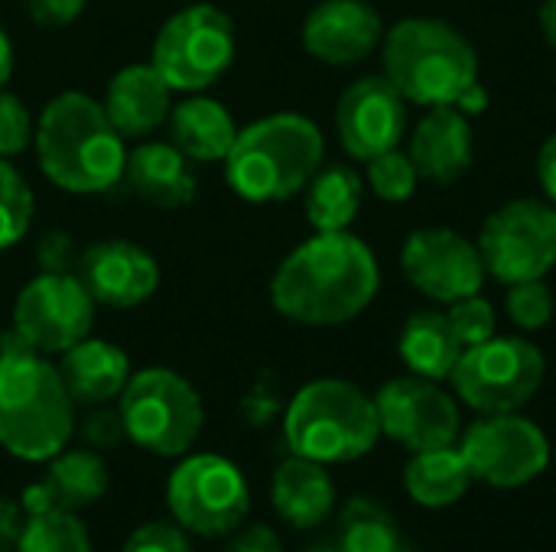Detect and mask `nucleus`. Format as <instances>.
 Returning a JSON list of instances; mask_svg holds the SVG:
<instances>
[{"mask_svg":"<svg viewBox=\"0 0 556 552\" xmlns=\"http://www.w3.org/2000/svg\"><path fill=\"white\" fill-rule=\"evenodd\" d=\"M280 410H283V403H280V397L267 387V381H261L254 390H248V394L241 397V407H238L241 420H244L248 426H254V429L270 426V420H277Z\"/></svg>","mask_w":556,"mask_h":552,"instance_id":"nucleus-39","label":"nucleus"},{"mask_svg":"<svg viewBox=\"0 0 556 552\" xmlns=\"http://www.w3.org/2000/svg\"><path fill=\"white\" fill-rule=\"evenodd\" d=\"M472 472L459 449L443 446L430 452H414V459L404 468V488L420 508H450L466 498L472 485Z\"/></svg>","mask_w":556,"mask_h":552,"instance_id":"nucleus-27","label":"nucleus"},{"mask_svg":"<svg viewBox=\"0 0 556 552\" xmlns=\"http://www.w3.org/2000/svg\"><path fill=\"white\" fill-rule=\"evenodd\" d=\"M235 46V20L215 3H192L160 26L150 65L173 91H202L231 68Z\"/></svg>","mask_w":556,"mask_h":552,"instance_id":"nucleus-10","label":"nucleus"},{"mask_svg":"<svg viewBox=\"0 0 556 552\" xmlns=\"http://www.w3.org/2000/svg\"><path fill=\"white\" fill-rule=\"evenodd\" d=\"M547 361L541 348L518 335H492L482 345L463 351L450 381L466 407L476 413H518L531 403L544 384Z\"/></svg>","mask_w":556,"mask_h":552,"instance_id":"nucleus-9","label":"nucleus"},{"mask_svg":"<svg viewBox=\"0 0 556 552\" xmlns=\"http://www.w3.org/2000/svg\"><path fill=\"white\" fill-rule=\"evenodd\" d=\"M365 179H368V189H371L381 202L401 205V202H407V198L417 192L420 172H417L414 159L394 146V150H384V153H378V156L368 159Z\"/></svg>","mask_w":556,"mask_h":552,"instance_id":"nucleus-32","label":"nucleus"},{"mask_svg":"<svg viewBox=\"0 0 556 552\" xmlns=\"http://www.w3.org/2000/svg\"><path fill=\"white\" fill-rule=\"evenodd\" d=\"M75 436V400L59 368L16 332L0 335V449L46 465Z\"/></svg>","mask_w":556,"mask_h":552,"instance_id":"nucleus-2","label":"nucleus"},{"mask_svg":"<svg viewBox=\"0 0 556 552\" xmlns=\"http://www.w3.org/2000/svg\"><path fill=\"white\" fill-rule=\"evenodd\" d=\"M124 179L147 205L163 211L189 205L199 192L192 159L173 143H140L134 153H127Z\"/></svg>","mask_w":556,"mask_h":552,"instance_id":"nucleus-24","label":"nucleus"},{"mask_svg":"<svg viewBox=\"0 0 556 552\" xmlns=\"http://www.w3.org/2000/svg\"><path fill=\"white\" fill-rule=\"evenodd\" d=\"M541 29H544V39L556 49V0L541 3Z\"/></svg>","mask_w":556,"mask_h":552,"instance_id":"nucleus-45","label":"nucleus"},{"mask_svg":"<svg viewBox=\"0 0 556 552\" xmlns=\"http://www.w3.org/2000/svg\"><path fill=\"white\" fill-rule=\"evenodd\" d=\"M85 439H88L94 449H114L117 442H124L127 433H124V420H121L117 407H114V410L98 407V410L85 420Z\"/></svg>","mask_w":556,"mask_h":552,"instance_id":"nucleus-40","label":"nucleus"},{"mask_svg":"<svg viewBox=\"0 0 556 552\" xmlns=\"http://www.w3.org/2000/svg\"><path fill=\"white\" fill-rule=\"evenodd\" d=\"M94 299L72 273H39L13 303V332L39 355H62L94 325Z\"/></svg>","mask_w":556,"mask_h":552,"instance_id":"nucleus-13","label":"nucleus"},{"mask_svg":"<svg viewBox=\"0 0 556 552\" xmlns=\"http://www.w3.org/2000/svg\"><path fill=\"white\" fill-rule=\"evenodd\" d=\"M283 436L293 455L313 459L319 465L358 462L381 439L375 397L352 381H309L287 403Z\"/></svg>","mask_w":556,"mask_h":552,"instance_id":"nucleus-6","label":"nucleus"},{"mask_svg":"<svg viewBox=\"0 0 556 552\" xmlns=\"http://www.w3.org/2000/svg\"><path fill=\"white\" fill-rule=\"evenodd\" d=\"M401 527L371 498H352L339 517V552H401Z\"/></svg>","mask_w":556,"mask_h":552,"instance_id":"nucleus-29","label":"nucleus"},{"mask_svg":"<svg viewBox=\"0 0 556 552\" xmlns=\"http://www.w3.org/2000/svg\"><path fill=\"white\" fill-rule=\"evenodd\" d=\"M401 552H410V550H407V547H404V550H401Z\"/></svg>","mask_w":556,"mask_h":552,"instance_id":"nucleus-47","label":"nucleus"},{"mask_svg":"<svg viewBox=\"0 0 556 552\" xmlns=\"http://www.w3.org/2000/svg\"><path fill=\"white\" fill-rule=\"evenodd\" d=\"M323 156V130L309 117L283 111L238 130L225 156V179L244 202H287L306 189Z\"/></svg>","mask_w":556,"mask_h":552,"instance_id":"nucleus-5","label":"nucleus"},{"mask_svg":"<svg viewBox=\"0 0 556 552\" xmlns=\"http://www.w3.org/2000/svg\"><path fill=\"white\" fill-rule=\"evenodd\" d=\"M10 75H13V39L0 23V88L10 81Z\"/></svg>","mask_w":556,"mask_h":552,"instance_id":"nucleus-44","label":"nucleus"},{"mask_svg":"<svg viewBox=\"0 0 556 552\" xmlns=\"http://www.w3.org/2000/svg\"><path fill=\"white\" fill-rule=\"evenodd\" d=\"M78 280L98 306L134 309L160 290V264L134 241H98L78 260Z\"/></svg>","mask_w":556,"mask_h":552,"instance_id":"nucleus-17","label":"nucleus"},{"mask_svg":"<svg viewBox=\"0 0 556 552\" xmlns=\"http://www.w3.org/2000/svg\"><path fill=\"white\" fill-rule=\"evenodd\" d=\"M36 137V127H33V117L26 111V104L3 91L0 88V156L10 159V156H20Z\"/></svg>","mask_w":556,"mask_h":552,"instance_id":"nucleus-35","label":"nucleus"},{"mask_svg":"<svg viewBox=\"0 0 556 552\" xmlns=\"http://www.w3.org/2000/svg\"><path fill=\"white\" fill-rule=\"evenodd\" d=\"M459 452L476 482L495 491H515L541 478L551 465V442L534 420L518 413H489L463 433Z\"/></svg>","mask_w":556,"mask_h":552,"instance_id":"nucleus-12","label":"nucleus"},{"mask_svg":"<svg viewBox=\"0 0 556 552\" xmlns=\"http://www.w3.org/2000/svg\"><path fill=\"white\" fill-rule=\"evenodd\" d=\"M104 111L124 140H140L169 117L173 88L153 65H127L111 78Z\"/></svg>","mask_w":556,"mask_h":552,"instance_id":"nucleus-21","label":"nucleus"},{"mask_svg":"<svg viewBox=\"0 0 556 552\" xmlns=\"http://www.w3.org/2000/svg\"><path fill=\"white\" fill-rule=\"evenodd\" d=\"M446 319H450V325H453V332H456V338H459L463 348L482 345V342H489L495 335V309L479 293L450 303Z\"/></svg>","mask_w":556,"mask_h":552,"instance_id":"nucleus-34","label":"nucleus"},{"mask_svg":"<svg viewBox=\"0 0 556 552\" xmlns=\"http://www.w3.org/2000/svg\"><path fill=\"white\" fill-rule=\"evenodd\" d=\"M505 309L508 319L525 329V332H538L554 319V293L544 280H525V283H511L508 296H505Z\"/></svg>","mask_w":556,"mask_h":552,"instance_id":"nucleus-33","label":"nucleus"},{"mask_svg":"<svg viewBox=\"0 0 556 552\" xmlns=\"http://www.w3.org/2000/svg\"><path fill=\"white\" fill-rule=\"evenodd\" d=\"M13 552H91V537L75 511L26 514Z\"/></svg>","mask_w":556,"mask_h":552,"instance_id":"nucleus-30","label":"nucleus"},{"mask_svg":"<svg viewBox=\"0 0 556 552\" xmlns=\"http://www.w3.org/2000/svg\"><path fill=\"white\" fill-rule=\"evenodd\" d=\"M401 270L414 290L437 303L472 296L485 283L479 244L453 228H420L401 247Z\"/></svg>","mask_w":556,"mask_h":552,"instance_id":"nucleus-15","label":"nucleus"},{"mask_svg":"<svg viewBox=\"0 0 556 552\" xmlns=\"http://www.w3.org/2000/svg\"><path fill=\"white\" fill-rule=\"evenodd\" d=\"M166 508L192 537H228L248 521L251 488L231 459L218 452H186L169 472Z\"/></svg>","mask_w":556,"mask_h":552,"instance_id":"nucleus-8","label":"nucleus"},{"mask_svg":"<svg viewBox=\"0 0 556 552\" xmlns=\"http://www.w3.org/2000/svg\"><path fill=\"white\" fill-rule=\"evenodd\" d=\"M36 260L42 273H68L75 264V241L68 231H46L36 247Z\"/></svg>","mask_w":556,"mask_h":552,"instance_id":"nucleus-37","label":"nucleus"},{"mask_svg":"<svg viewBox=\"0 0 556 552\" xmlns=\"http://www.w3.org/2000/svg\"><path fill=\"white\" fill-rule=\"evenodd\" d=\"M23 508L10 498L0 495V552L16 550V540H20V530H23Z\"/></svg>","mask_w":556,"mask_h":552,"instance_id":"nucleus-42","label":"nucleus"},{"mask_svg":"<svg viewBox=\"0 0 556 552\" xmlns=\"http://www.w3.org/2000/svg\"><path fill=\"white\" fill-rule=\"evenodd\" d=\"M538 182L547 192L551 205H556V133L544 140V146L538 153Z\"/></svg>","mask_w":556,"mask_h":552,"instance_id":"nucleus-43","label":"nucleus"},{"mask_svg":"<svg viewBox=\"0 0 556 552\" xmlns=\"http://www.w3.org/2000/svg\"><path fill=\"white\" fill-rule=\"evenodd\" d=\"M397 351H401L404 364L410 368V374L430 377V381H446L466 348L459 345L446 312L420 309L404 322Z\"/></svg>","mask_w":556,"mask_h":552,"instance_id":"nucleus-26","label":"nucleus"},{"mask_svg":"<svg viewBox=\"0 0 556 552\" xmlns=\"http://www.w3.org/2000/svg\"><path fill=\"white\" fill-rule=\"evenodd\" d=\"M404 104V94L384 75H368L349 85L336 104V130L342 150L362 163L394 150L407 127Z\"/></svg>","mask_w":556,"mask_h":552,"instance_id":"nucleus-16","label":"nucleus"},{"mask_svg":"<svg viewBox=\"0 0 556 552\" xmlns=\"http://www.w3.org/2000/svg\"><path fill=\"white\" fill-rule=\"evenodd\" d=\"M381 270L371 247L349 231H316L283 257L270 280L274 309L309 329H329L362 316L378 296Z\"/></svg>","mask_w":556,"mask_h":552,"instance_id":"nucleus-1","label":"nucleus"},{"mask_svg":"<svg viewBox=\"0 0 556 552\" xmlns=\"http://www.w3.org/2000/svg\"><path fill=\"white\" fill-rule=\"evenodd\" d=\"M33 189L23 172L0 156V251L20 244L33 224Z\"/></svg>","mask_w":556,"mask_h":552,"instance_id":"nucleus-31","label":"nucleus"},{"mask_svg":"<svg viewBox=\"0 0 556 552\" xmlns=\"http://www.w3.org/2000/svg\"><path fill=\"white\" fill-rule=\"evenodd\" d=\"M169 143L192 163H225L238 127L215 98H189L169 111Z\"/></svg>","mask_w":556,"mask_h":552,"instance_id":"nucleus-25","label":"nucleus"},{"mask_svg":"<svg viewBox=\"0 0 556 552\" xmlns=\"http://www.w3.org/2000/svg\"><path fill=\"white\" fill-rule=\"evenodd\" d=\"M384 78L410 104H453L463 114L489 107L472 42L443 20L410 16L391 26L384 33Z\"/></svg>","mask_w":556,"mask_h":552,"instance_id":"nucleus-3","label":"nucleus"},{"mask_svg":"<svg viewBox=\"0 0 556 552\" xmlns=\"http://www.w3.org/2000/svg\"><path fill=\"white\" fill-rule=\"evenodd\" d=\"M23 7L36 26L59 29V26H68L72 20H78L81 10L88 7V0H23Z\"/></svg>","mask_w":556,"mask_h":552,"instance_id":"nucleus-38","label":"nucleus"},{"mask_svg":"<svg viewBox=\"0 0 556 552\" xmlns=\"http://www.w3.org/2000/svg\"><path fill=\"white\" fill-rule=\"evenodd\" d=\"M117 413L127 439L160 459H182L205 426L199 390L173 368H143L130 374L117 397Z\"/></svg>","mask_w":556,"mask_h":552,"instance_id":"nucleus-7","label":"nucleus"},{"mask_svg":"<svg viewBox=\"0 0 556 552\" xmlns=\"http://www.w3.org/2000/svg\"><path fill=\"white\" fill-rule=\"evenodd\" d=\"M225 552H283V543L274 527L254 524L248 530H235V540L228 543Z\"/></svg>","mask_w":556,"mask_h":552,"instance_id":"nucleus-41","label":"nucleus"},{"mask_svg":"<svg viewBox=\"0 0 556 552\" xmlns=\"http://www.w3.org/2000/svg\"><path fill=\"white\" fill-rule=\"evenodd\" d=\"M59 374L75 407H104L121 397L130 381V358L124 348L104 338H81L62 351Z\"/></svg>","mask_w":556,"mask_h":552,"instance_id":"nucleus-22","label":"nucleus"},{"mask_svg":"<svg viewBox=\"0 0 556 552\" xmlns=\"http://www.w3.org/2000/svg\"><path fill=\"white\" fill-rule=\"evenodd\" d=\"M384 33L368 0H323L303 20V49L326 65H355L384 42Z\"/></svg>","mask_w":556,"mask_h":552,"instance_id":"nucleus-18","label":"nucleus"},{"mask_svg":"<svg viewBox=\"0 0 556 552\" xmlns=\"http://www.w3.org/2000/svg\"><path fill=\"white\" fill-rule=\"evenodd\" d=\"M306 552H339V550H306Z\"/></svg>","mask_w":556,"mask_h":552,"instance_id":"nucleus-46","label":"nucleus"},{"mask_svg":"<svg viewBox=\"0 0 556 552\" xmlns=\"http://www.w3.org/2000/svg\"><path fill=\"white\" fill-rule=\"evenodd\" d=\"M121 552H192V540L176 521H147L127 534Z\"/></svg>","mask_w":556,"mask_h":552,"instance_id":"nucleus-36","label":"nucleus"},{"mask_svg":"<svg viewBox=\"0 0 556 552\" xmlns=\"http://www.w3.org/2000/svg\"><path fill=\"white\" fill-rule=\"evenodd\" d=\"M111 488V472L94 449H62L55 459L46 462V475L33 482L20 508L23 514L42 511H81L98 504Z\"/></svg>","mask_w":556,"mask_h":552,"instance_id":"nucleus-19","label":"nucleus"},{"mask_svg":"<svg viewBox=\"0 0 556 552\" xmlns=\"http://www.w3.org/2000/svg\"><path fill=\"white\" fill-rule=\"evenodd\" d=\"M407 156L414 159L420 179L433 185H453L472 166V127L469 114L453 104L430 107L410 137Z\"/></svg>","mask_w":556,"mask_h":552,"instance_id":"nucleus-20","label":"nucleus"},{"mask_svg":"<svg viewBox=\"0 0 556 552\" xmlns=\"http://www.w3.org/2000/svg\"><path fill=\"white\" fill-rule=\"evenodd\" d=\"M381 436L410 452H430L453 446L463 429L456 400L430 377H394L375 397Z\"/></svg>","mask_w":556,"mask_h":552,"instance_id":"nucleus-14","label":"nucleus"},{"mask_svg":"<svg viewBox=\"0 0 556 552\" xmlns=\"http://www.w3.org/2000/svg\"><path fill=\"white\" fill-rule=\"evenodd\" d=\"M306 218L316 231H349L362 208V176L349 163L319 166L306 182Z\"/></svg>","mask_w":556,"mask_h":552,"instance_id":"nucleus-28","label":"nucleus"},{"mask_svg":"<svg viewBox=\"0 0 556 552\" xmlns=\"http://www.w3.org/2000/svg\"><path fill=\"white\" fill-rule=\"evenodd\" d=\"M476 244L498 283L544 280L556 264V205L515 198L489 215Z\"/></svg>","mask_w":556,"mask_h":552,"instance_id":"nucleus-11","label":"nucleus"},{"mask_svg":"<svg viewBox=\"0 0 556 552\" xmlns=\"http://www.w3.org/2000/svg\"><path fill=\"white\" fill-rule=\"evenodd\" d=\"M33 143L39 169L62 192L98 195L124 179V137L111 124L104 104L81 91H62L42 107Z\"/></svg>","mask_w":556,"mask_h":552,"instance_id":"nucleus-4","label":"nucleus"},{"mask_svg":"<svg viewBox=\"0 0 556 552\" xmlns=\"http://www.w3.org/2000/svg\"><path fill=\"white\" fill-rule=\"evenodd\" d=\"M270 504L277 517L296 530L319 527L336 508V485L329 465H319L303 455L283 459L270 482Z\"/></svg>","mask_w":556,"mask_h":552,"instance_id":"nucleus-23","label":"nucleus"}]
</instances>
